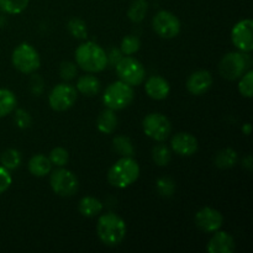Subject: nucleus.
I'll return each mask as SVG.
<instances>
[{"label": "nucleus", "mask_w": 253, "mask_h": 253, "mask_svg": "<svg viewBox=\"0 0 253 253\" xmlns=\"http://www.w3.org/2000/svg\"><path fill=\"white\" fill-rule=\"evenodd\" d=\"M22 156L20 151L15 150V148H7L0 156V163L2 167H5L9 170H14L21 166Z\"/></svg>", "instance_id": "b1692460"}, {"label": "nucleus", "mask_w": 253, "mask_h": 253, "mask_svg": "<svg viewBox=\"0 0 253 253\" xmlns=\"http://www.w3.org/2000/svg\"><path fill=\"white\" fill-rule=\"evenodd\" d=\"M141 42L140 39L133 35H128V36H125L121 41L120 44V51L124 56H132L136 52L140 49Z\"/></svg>", "instance_id": "c756f323"}, {"label": "nucleus", "mask_w": 253, "mask_h": 253, "mask_svg": "<svg viewBox=\"0 0 253 253\" xmlns=\"http://www.w3.org/2000/svg\"><path fill=\"white\" fill-rule=\"evenodd\" d=\"M49 184L59 197H72L78 192L79 180L72 170L61 167L52 172Z\"/></svg>", "instance_id": "6e6552de"}, {"label": "nucleus", "mask_w": 253, "mask_h": 253, "mask_svg": "<svg viewBox=\"0 0 253 253\" xmlns=\"http://www.w3.org/2000/svg\"><path fill=\"white\" fill-rule=\"evenodd\" d=\"M152 27L158 36L169 40L174 39L180 34L182 25H180L179 19L173 12L161 10L153 17Z\"/></svg>", "instance_id": "9d476101"}, {"label": "nucleus", "mask_w": 253, "mask_h": 253, "mask_svg": "<svg viewBox=\"0 0 253 253\" xmlns=\"http://www.w3.org/2000/svg\"><path fill=\"white\" fill-rule=\"evenodd\" d=\"M145 135L157 142H163L172 133V124L169 119L161 113H151L145 116L142 121Z\"/></svg>", "instance_id": "0eeeda50"}, {"label": "nucleus", "mask_w": 253, "mask_h": 253, "mask_svg": "<svg viewBox=\"0 0 253 253\" xmlns=\"http://www.w3.org/2000/svg\"><path fill=\"white\" fill-rule=\"evenodd\" d=\"M152 158L156 165L160 166V167H166L170 162V160H172V152H170V150L167 146L160 143V145L153 147Z\"/></svg>", "instance_id": "cd10ccee"}, {"label": "nucleus", "mask_w": 253, "mask_h": 253, "mask_svg": "<svg viewBox=\"0 0 253 253\" xmlns=\"http://www.w3.org/2000/svg\"><path fill=\"white\" fill-rule=\"evenodd\" d=\"M251 131H252V126L250 123L245 124V125L242 126V132H244L245 135H247V136L251 135Z\"/></svg>", "instance_id": "58836bf2"}, {"label": "nucleus", "mask_w": 253, "mask_h": 253, "mask_svg": "<svg viewBox=\"0 0 253 253\" xmlns=\"http://www.w3.org/2000/svg\"><path fill=\"white\" fill-rule=\"evenodd\" d=\"M207 250L209 253H231L235 250V240L229 232L217 231L214 232L211 239L208 242Z\"/></svg>", "instance_id": "dca6fc26"}, {"label": "nucleus", "mask_w": 253, "mask_h": 253, "mask_svg": "<svg viewBox=\"0 0 253 253\" xmlns=\"http://www.w3.org/2000/svg\"><path fill=\"white\" fill-rule=\"evenodd\" d=\"M239 91L245 98H252L253 95V71H247L240 77Z\"/></svg>", "instance_id": "7c9ffc66"}, {"label": "nucleus", "mask_w": 253, "mask_h": 253, "mask_svg": "<svg viewBox=\"0 0 253 253\" xmlns=\"http://www.w3.org/2000/svg\"><path fill=\"white\" fill-rule=\"evenodd\" d=\"M59 74L64 81H71L77 76V67L72 62H62L59 67Z\"/></svg>", "instance_id": "f704fd0d"}, {"label": "nucleus", "mask_w": 253, "mask_h": 253, "mask_svg": "<svg viewBox=\"0 0 253 253\" xmlns=\"http://www.w3.org/2000/svg\"><path fill=\"white\" fill-rule=\"evenodd\" d=\"M15 124L19 128H29L32 124V118L24 109H17L15 113Z\"/></svg>", "instance_id": "72a5a7b5"}, {"label": "nucleus", "mask_w": 253, "mask_h": 253, "mask_svg": "<svg viewBox=\"0 0 253 253\" xmlns=\"http://www.w3.org/2000/svg\"><path fill=\"white\" fill-rule=\"evenodd\" d=\"M78 210L83 216L94 217L103 211V203L94 197H84L79 200Z\"/></svg>", "instance_id": "412c9836"}, {"label": "nucleus", "mask_w": 253, "mask_h": 253, "mask_svg": "<svg viewBox=\"0 0 253 253\" xmlns=\"http://www.w3.org/2000/svg\"><path fill=\"white\" fill-rule=\"evenodd\" d=\"M237 162V152L232 148H224L215 156V165L217 168L227 169L236 165Z\"/></svg>", "instance_id": "393cba45"}, {"label": "nucleus", "mask_w": 253, "mask_h": 253, "mask_svg": "<svg viewBox=\"0 0 253 253\" xmlns=\"http://www.w3.org/2000/svg\"><path fill=\"white\" fill-rule=\"evenodd\" d=\"M135 99L132 86L118 81L108 85L103 94V103L108 109L114 111L127 108Z\"/></svg>", "instance_id": "20e7f679"}, {"label": "nucleus", "mask_w": 253, "mask_h": 253, "mask_svg": "<svg viewBox=\"0 0 253 253\" xmlns=\"http://www.w3.org/2000/svg\"><path fill=\"white\" fill-rule=\"evenodd\" d=\"M74 57L77 66L88 73H99L108 67L106 52L93 41H86L79 44Z\"/></svg>", "instance_id": "f257e3e1"}, {"label": "nucleus", "mask_w": 253, "mask_h": 253, "mask_svg": "<svg viewBox=\"0 0 253 253\" xmlns=\"http://www.w3.org/2000/svg\"><path fill=\"white\" fill-rule=\"evenodd\" d=\"M125 221L114 212H106L98 219L96 234L105 246L115 247L124 241L126 236Z\"/></svg>", "instance_id": "f03ea898"}, {"label": "nucleus", "mask_w": 253, "mask_h": 253, "mask_svg": "<svg viewBox=\"0 0 253 253\" xmlns=\"http://www.w3.org/2000/svg\"><path fill=\"white\" fill-rule=\"evenodd\" d=\"M12 66L24 74H31L41 67V58L37 49L30 43H20L12 51Z\"/></svg>", "instance_id": "39448f33"}, {"label": "nucleus", "mask_w": 253, "mask_h": 253, "mask_svg": "<svg viewBox=\"0 0 253 253\" xmlns=\"http://www.w3.org/2000/svg\"><path fill=\"white\" fill-rule=\"evenodd\" d=\"M12 184V178L10 170L0 166V194L6 192Z\"/></svg>", "instance_id": "c9c22d12"}, {"label": "nucleus", "mask_w": 253, "mask_h": 253, "mask_svg": "<svg viewBox=\"0 0 253 253\" xmlns=\"http://www.w3.org/2000/svg\"><path fill=\"white\" fill-rule=\"evenodd\" d=\"M114 150L121 156V157H132L135 153V148H133L132 142L126 136H116L113 140Z\"/></svg>", "instance_id": "a878e982"}, {"label": "nucleus", "mask_w": 253, "mask_h": 253, "mask_svg": "<svg viewBox=\"0 0 253 253\" xmlns=\"http://www.w3.org/2000/svg\"><path fill=\"white\" fill-rule=\"evenodd\" d=\"M17 99L9 89L0 88V119L5 118L16 109Z\"/></svg>", "instance_id": "4be33fe9"}, {"label": "nucleus", "mask_w": 253, "mask_h": 253, "mask_svg": "<svg viewBox=\"0 0 253 253\" xmlns=\"http://www.w3.org/2000/svg\"><path fill=\"white\" fill-rule=\"evenodd\" d=\"M247 67V56L241 52H229L220 61L219 72L227 81H236L246 72Z\"/></svg>", "instance_id": "1a4fd4ad"}, {"label": "nucleus", "mask_w": 253, "mask_h": 253, "mask_svg": "<svg viewBox=\"0 0 253 253\" xmlns=\"http://www.w3.org/2000/svg\"><path fill=\"white\" fill-rule=\"evenodd\" d=\"M170 147L177 155L189 157L198 151V140L189 132H178L170 140Z\"/></svg>", "instance_id": "2eb2a0df"}, {"label": "nucleus", "mask_w": 253, "mask_h": 253, "mask_svg": "<svg viewBox=\"0 0 253 253\" xmlns=\"http://www.w3.org/2000/svg\"><path fill=\"white\" fill-rule=\"evenodd\" d=\"M30 0H0V9L10 15L21 14L29 6Z\"/></svg>", "instance_id": "bb28decb"}, {"label": "nucleus", "mask_w": 253, "mask_h": 253, "mask_svg": "<svg viewBox=\"0 0 253 253\" xmlns=\"http://www.w3.org/2000/svg\"><path fill=\"white\" fill-rule=\"evenodd\" d=\"M78 91L68 83H61L54 86L48 95V103L52 110L66 111L76 104Z\"/></svg>", "instance_id": "9b49d317"}, {"label": "nucleus", "mask_w": 253, "mask_h": 253, "mask_svg": "<svg viewBox=\"0 0 253 253\" xmlns=\"http://www.w3.org/2000/svg\"><path fill=\"white\" fill-rule=\"evenodd\" d=\"M194 220L198 229L208 232V234H212V232L220 230L224 224V216H222L221 212L210 207L202 208L195 214Z\"/></svg>", "instance_id": "ddd939ff"}, {"label": "nucleus", "mask_w": 253, "mask_h": 253, "mask_svg": "<svg viewBox=\"0 0 253 253\" xmlns=\"http://www.w3.org/2000/svg\"><path fill=\"white\" fill-rule=\"evenodd\" d=\"M156 188L162 197H172L175 192V183L168 177H162L156 183Z\"/></svg>", "instance_id": "473e14b6"}, {"label": "nucleus", "mask_w": 253, "mask_h": 253, "mask_svg": "<svg viewBox=\"0 0 253 253\" xmlns=\"http://www.w3.org/2000/svg\"><path fill=\"white\" fill-rule=\"evenodd\" d=\"M119 79L131 86L141 85L145 81L146 69L138 59L131 56H125L115 66Z\"/></svg>", "instance_id": "423d86ee"}, {"label": "nucleus", "mask_w": 253, "mask_h": 253, "mask_svg": "<svg viewBox=\"0 0 253 253\" xmlns=\"http://www.w3.org/2000/svg\"><path fill=\"white\" fill-rule=\"evenodd\" d=\"M140 166L132 157H121L110 167L108 182L118 189H125L140 177Z\"/></svg>", "instance_id": "7ed1b4c3"}, {"label": "nucleus", "mask_w": 253, "mask_h": 253, "mask_svg": "<svg viewBox=\"0 0 253 253\" xmlns=\"http://www.w3.org/2000/svg\"><path fill=\"white\" fill-rule=\"evenodd\" d=\"M76 89L83 95L94 96L100 91L101 83L93 74H85V76L79 77L78 81H77Z\"/></svg>", "instance_id": "6ab92c4d"}, {"label": "nucleus", "mask_w": 253, "mask_h": 253, "mask_svg": "<svg viewBox=\"0 0 253 253\" xmlns=\"http://www.w3.org/2000/svg\"><path fill=\"white\" fill-rule=\"evenodd\" d=\"M67 29H68L69 34L73 37L78 40H84L88 36V29H86V24L82 19L78 17H73L67 24Z\"/></svg>", "instance_id": "c85d7f7f"}, {"label": "nucleus", "mask_w": 253, "mask_h": 253, "mask_svg": "<svg viewBox=\"0 0 253 253\" xmlns=\"http://www.w3.org/2000/svg\"><path fill=\"white\" fill-rule=\"evenodd\" d=\"M148 11L147 0H133L128 7L127 16L135 24H140L143 21Z\"/></svg>", "instance_id": "5701e85b"}, {"label": "nucleus", "mask_w": 253, "mask_h": 253, "mask_svg": "<svg viewBox=\"0 0 253 253\" xmlns=\"http://www.w3.org/2000/svg\"><path fill=\"white\" fill-rule=\"evenodd\" d=\"M242 165H244V167H246L247 169H252V157L251 156H247V157L242 161Z\"/></svg>", "instance_id": "4c0bfd02"}, {"label": "nucleus", "mask_w": 253, "mask_h": 253, "mask_svg": "<svg viewBox=\"0 0 253 253\" xmlns=\"http://www.w3.org/2000/svg\"><path fill=\"white\" fill-rule=\"evenodd\" d=\"M214 79L211 73L207 69H199L189 76L187 81V89L193 95H204L211 88Z\"/></svg>", "instance_id": "4468645a"}, {"label": "nucleus", "mask_w": 253, "mask_h": 253, "mask_svg": "<svg viewBox=\"0 0 253 253\" xmlns=\"http://www.w3.org/2000/svg\"><path fill=\"white\" fill-rule=\"evenodd\" d=\"M145 90L146 94L153 100H163L169 95L170 85L162 77L153 76L146 81Z\"/></svg>", "instance_id": "f3484780"}, {"label": "nucleus", "mask_w": 253, "mask_h": 253, "mask_svg": "<svg viewBox=\"0 0 253 253\" xmlns=\"http://www.w3.org/2000/svg\"><path fill=\"white\" fill-rule=\"evenodd\" d=\"M234 46L242 53H250L253 49V21L245 19L237 22L231 31Z\"/></svg>", "instance_id": "f8f14e48"}, {"label": "nucleus", "mask_w": 253, "mask_h": 253, "mask_svg": "<svg viewBox=\"0 0 253 253\" xmlns=\"http://www.w3.org/2000/svg\"><path fill=\"white\" fill-rule=\"evenodd\" d=\"M27 167H29L30 173L32 175L41 178L51 173L52 163L48 157H46L42 153H39V155H35L30 158Z\"/></svg>", "instance_id": "a211bd4d"}, {"label": "nucleus", "mask_w": 253, "mask_h": 253, "mask_svg": "<svg viewBox=\"0 0 253 253\" xmlns=\"http://www.w3.org/2000/svg\"><path fill=\"white\" fill-rule=\"evenodd\" d=\"M106 57H108V66L110 64V66L115 67L116 64H118V62L123 58L124 54L121 53L120 49L111 48L110 52H109V53H106Z\"/></svg>", "instance_id": "e433bc0d"}, {"label": "nucleus", "mask_w": 253, "mask_h": 253, "mask_svg": "<svg viewBox=\"0 0 253 253\" xmlns=\"http://www.w3.org/2000/svg\"><path fill=\"white\" fill-rule=\"evenodd\" d=\"M49 161H51L52 166L56 167H63L68 163L69 155L68 151L63 147H56L49 152Z\"/></svg>", "instance_id": "2f4dec72"}, {"label": "nucleus", "mask_w": 253, "mask_h": 253, "mask_svg": "<svg viewBox=\"0 0 253 253\" xmlns=\"http://www.w3.org/2000/svg\"><path fill=\"white\" fill-rule=\"evenodd\" d=\"M118 116H116L115 111L111 109L106 108L105 110L101 111L100 115L98 116L96 120V127L100 132L105 133V135H110L118 127Z\"/></svg>", "instance_id": "aec40b11"}]
</instances>
